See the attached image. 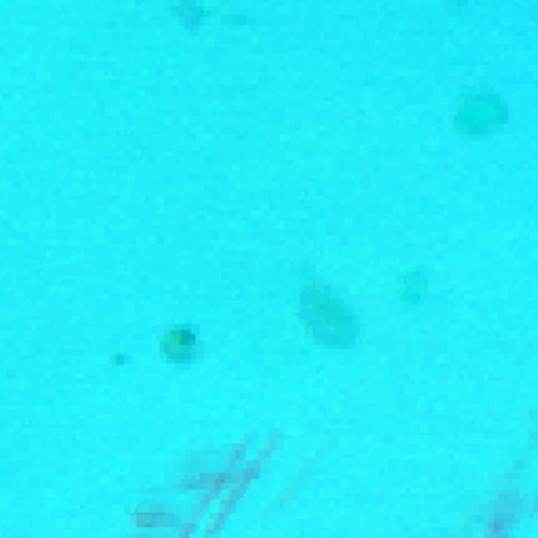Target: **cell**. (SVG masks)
Wrapping results in <instances>:
<instances>
[{
  "mask_svg": "<svg viewBox=\"0 0 538 538\" xmlns=\"http://www.w3.org/2000/svg\"><path fill=\"white\" fill-rule=\"evenodd\" d=\"M427 295V282L421 274H408L404 278V288H402V299H406L408 303H419L423 301Z\"/></svg>",
  "mask_w": 538,
  "mask_h": 538,
  "instance_id": "4",
  "label": "cell"
},
{
  "mask_svg": "<svg viewBox=\"0 0 538 538\" xmlns=\"http://www.w3.org/2000/svg\"><path fill=\"white\" fill-rule=\"evenodd\" d=\"M303 309L318 341L330 345H349L356 339V320L347 314V309L341 303L330 299L326 291L307 293Z\"/></svg>",
  "mask_w": 538,
  "mask_h": 538,
  "instance_id": "1",
  "label": "cell"
},
{
  "mask_svg": "<svg viewBox=\"0 0 538 538\" xmlns=\"http://www.w3.org/2000/svg\"><path fill=\"white\" fill-rule=\"evenodd\" d=\"M505 108L499 97L494 95H473L463 103V110L457 116V129L469 137H480L505 122Z\"/></svg>",
  "mask_w": 538,
  "mask_h": 538,
  "instance_id": "2",
  "label": "cell"
},
{
  "mask_svg": "<svg viewBox=\"0 0 538 538\" xmlns=\"http://www.w3.org/2000/svg\"><path fill=\"white\" fill-rule=\"evenodd\" d=\"M196 351V337L190 328L179 326L164 337L162 354L171 362H190Z\"/></svg>",
  "mask_w": 538,
  "mask_h": 538,
  "instance_id": "3",
  "label": "cell"
}]
</instances>
